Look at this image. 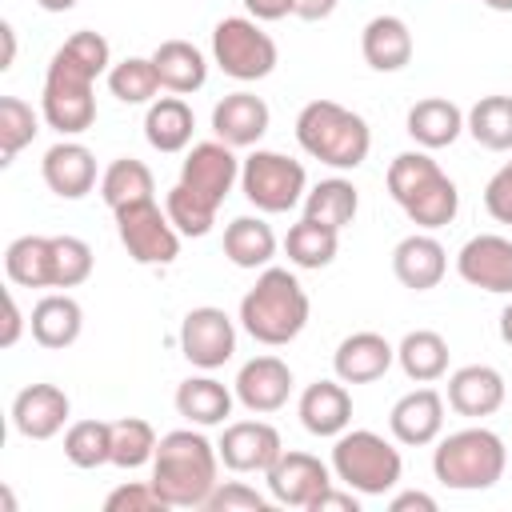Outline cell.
I'll list each match as a JSON object with an SVG mask.
<instances>
[{
	"label": "cell",
	"instance_id": "6da1fadb",
	"mask_svg": "<svg viewBox=\"0 0 512 512\" xmlns=\"http://www.w3.org/2000/svg\"><path fill=\"white\" fill-rule=\"evenodd\" d=\"M112 48L100 32H72L48 60L44 72V96H40V116L48 128L60 136H80L96 124V96L92 84L100 72H108Z\"/></svg>",
	"mask_w": 512,
	"mask_h": 512
},
{
	"label": "cell",
	"instance_id": "7a4b0ae2",
	"mask_svg": "<svg viewBox=\"0 0 512 512\" xmlns=\"http://www.w3.org/2000/svg\"><path fill=\"white\" fill-rule=\"evenodd\" d=\"M216 468H220L216 444H208V436L192 428H176L156 444L152 488L164 496L168 508H204L212 488L220 484Z\"/></svg>",
	"mask_w": 512,
	"mask_h": 512
},
{
	"label": "cell",
	"instance_id": "3957f363",
	"mask_svg": "<svg viewBox=\"0 0 512 512\" xmlns=\"http://www.w3.org/2000/svg\"><path fill=\"white\" fill-rule=\"evenodd\" d=\"M308 292L300 288V280L288 272V268H264L256 276V284L244 292L240 300V324L252 340L268 344V348H280V344H292L304 324H308Z\"/></svg>",
	"mask_w": 512,
	"mask_h": 512
},
{
	"label": "cell",
	"instance_id": "277c9868",
	"mask_svg": "<svg viewBox=\"0 0 512 512\" xmlns=\"http://www.w3.org/2000/svg\"><path fill=\"white\" fill-rule=\"evenodd\" d=\"M296 140L300 148L328 164V168H360L368 160V148H372V132H368V120L336 100H312L300 108L296 116Z\"/></svg>",
	"mask_w": 512,
	"mask_h": 512
},
{
	"label": "cell",
	"instance_id": "5b68a950",
	"mask_svg": "<svg viewBox=\"0 0 512 512\" xmlns=\"http://www.w3.org/2000/svg\"><path fill=\"white\" fill-rule=\"evenodd\" d=\"M388 192L404 208V216L424 232L452 224L460 212L456 184L440 172V164L428 152H400L388 164Z\"/></svg>",
	"mask_w": 512,
	"mask_h": 512
},
{
	"label": "cell",
	"instance_id": "8992f818",
	"mask_svg": "<svg viewBox=\"0 0 512 512\" xmlns=\"http://www.w3.org/2000/svg\"><path fill=\"white\" fill-rule=\"evenodd\" d=\"M508 448L492 428H460L444 436L432 452V472L444 488L456 492H484L504 476Z\"/></svg>",
	"mask_w": 512,
	"mask_h": 512
},
{
	"label": "cell",
	"instance_id": "52a82bcc",
	"mask_svg": "<svg viewBox=\"0 0 512 512\" xmlns=\"http://www.w3.org/2000/svg\"><path fill=\"white\" fill-rule=\"evenodd\" d=\"M332 472L360 496H384L400 484V452L372 428H344L332 444Z\"/></svg>",
	"mask_w": 512,
	"mask_h": 512
},
{
	"label": "cell",
	"instance_id": "ba28073f",
	"mask_svg": "<svg viewBox=\"0 0 512 512\" xmlns=\"http://www.w3.org/2000/svg\"><path fill=\"white\" fill-rule=\"evenodd\" d=\"M212 60L220 64L224 76L248 84V80L272 76L280 52H276V40L260 28V20H252V16H224L212 28Z\"/></svg>",
	"mask_w": 512,
	"mask_h": 512
},
{
	"label": "cell",
	"instance_id": "9c48e42d",
	"mask_svg": "<svg viewBox=\"0 0 512 512\" xmlns=\"http://www.w3.org/2000/svg\"><path fill=\"white\" fill-rule=\"evenodd\" d=\"M240 188H244L248 204L276 216V212H292L308 196V172L300 160H292L284 152L256 148L240 164Z\"/></svg>",
	"mask_w": 512,
	"mask_h": 512
},
{
	"label": "cell",
	"instance_id": "30bf717a",
	"mask_svg": "<svg viewBox=\"0 0 512 512\" xmlns=\"http://www.w3.org/2000/svg\"><path fill=\"white\" fill-rule=\"evenodd\" d=\"M116 232H120V244L128 248V256L136 264L164 268L180 256V232L168 220V212H160L156 200H140V204L120 208L116 212Z\"/></svg>",
	"mask_w": 512,
	"mask_h": 512
},
{
	"label": "cell",
	"instance_id": "8fae6325",
	"mask_svg": "<svg viewBox=\"0 0 512 512\" xmlns=\"http://www.w3.org/2000/svg\"><path fill=\"white\" fill-rule=\"evenodd\" d=\"M180 352L188 356V364L212 372L220 364L232 360L236 352V324L224 308H212V304H200L184 316L180 324Z\"/></svg>",
	"mask_w": 512,
	"mask_h": 512
},
{
	"label": "cell",
	"instance_id": "7c38bea8",
	"mask_svg": "<svg viewBox=\"0 0 512 512\" xmlns=\"http://www.w3.org/2000/svg\"><path fill=\"white\" fill-rule=\"evenodd\" d=\"M236 180H240V160L224 140L192 144V152L180 164V184H188L196 196H204L216 208L224 204V196L232 192Z\"/></svg>",
	"mask_w": 512,
	"mask_h": 512
},
{
	"label": "cell",
	"instance_id": "4fadbf2b",
	"mask_svg": "<svg viewBox=\"0 0 512 512\" xmlns=\"http://www.w3.org/2000/svg\"><path fill=\"white\" fill-rule=\"evenodd\" d=\"M276 504L308 508L324 488H332V468L312 452H280V460L264 472Z\"/></svg>",
	"mask_w": 512,
	"mask_h": 512
},
{
	"label": "cell",
	"instance_id": "5bb4252c",
	"mask_svg": "<svg viewBox=\"0 0 512 512\" xmlns=\"http://www.w3.org/2000/svg\"><path fill=\"white\" fill-rule=\"evenodd\" d=\"M216 452H220L224 468H232V472H268L280 460L284 444L268 420H236L224 428Z\"/></svg>",
	"mask_w": 512,
	"mask_h": 512
},
{
	"label": "cell",
	"instance_id": "9a60e30c",
	"mask_svg": "<svg viewBox=\"0 0 512 512\" xmlns=\"http://www.w3.org/2000/svg\"><path fill=\"white\" fill-rule=\"evenodd\" d=\"M456 272L464 284L484 292H512V240L496 232L472 236L456 252Z\"/></svg>",
	"mask_w": 512,
	"mask_h": 512
},
{
	"label": "cell",
	"instance_id": "2e32d148",
	"mask_svg": "<svg viewBox=\"0 0 512 512\" xmlns=\"http://www.w3.org/2000/svg\"><path fill=\"white\" fill-rule=\"evenodd\" d=\"M68 412H72V404H68L64 388H56V384H28L12 400V424L28 440H52L68 424Z\"/></svg>",
	"mask_w": 512,
	"mask_h": 512
},
{
	"label": "cell",
	"instance_id": "e0dca14e",
	"mask_svg": "<svg viewBox=\"0 0 512 512\" xmlns=\"http://www.w3.org/2000/svg\"><path fill=\"white\" fill-rule=\"evenodd\" d=\"M292 396V368L280 356H252L236 372V400L248 412H276Z\"/></svg>",
	"mask_w": 512,
	"mask_h": 512
},
{
	"label": "cell",
	"instance_id": "ac0fdd59",
	"mask_svg": "<svg viewBox=\"0 0 512 512\" xmlns=\"http://www.w3.org/2000/svg\"><path fill=\"white\" fill-rule=\"evenodd\" d=\"M268 120H272V112H268V104L256 92H228L212 108V132L228 148H252V144H260V136L268 132Z\"/></svg>",
	"mask_w": 512,
	"mask_h": 512
},
{
	"label": "cell",
	"instance_id": "d6986e66",
	"mask_svg": "<svg viewBox=\"0 0 512 512\" xmlns=\"http://www.w3.org/2000/svg\"><path fill=\"white\" fill-rule=\"evenodd\" d=\"M44 184L60 196V200H80L96 188V156L80 144V140H60L44 152L40 160Z\"/></svg>",
	"mask_w": 512,
	"mask_h": 512
},
{
	"label": "cell",
	"instance_id": "ffe728a7",
	"mask_svg": "<svg viewBox=\"0 0 512 512\" xmlns=\"http://www.w3.org/2000/svg\"><path fill=\"white\" fill-rule=\"evenodd\" d=\"M388 428L400 444L408 448H420V444H432L444 428V396L436 388H416V392H404L392 412H388Z\"/></svg>",
	"mask_w": 512,
	"mask_h": 512
},
{
	"label": "cell",
	"instance_id": "44dd1931",
	"mask_svg": "<svg viewBox=\"0 0 512 512\" xmlns=\"http://www.w3.org/2000/svg\"><path fill=\"white\" fill-rule=\"evenodd\" d=\"M392 272H396V280H400L404 288L428 292V288H436V284L444 280V272H448V252H444V244H440L436 236L412 232V236H404V240L392 248Z\"/></svg>",
	"mask_w": 512,
	"mask_h": 512
},
{
	"label": "cell",
	"instance_id": "7402d4cb",
	"mask_svg": "<svg viewBox=\"0 0 512 512\" xmlns=\"http://www.w3.org/2000/svg\"><path fill=\"white\" fill-rule=\"evenodd\" d=\"M392 360H396V348L380 332H352L340 340L332 368H336V380L344 384H372L392 368Z\"/></svg>",
	"mask_w": 512,
	"mask_h": 512
},
{
	"label": "cell",
	"instance_id": "603a6c76",
	"mask_svg": "<svg viewBox=\"0 0 512 512\" xmlns=\"http://www.w3.org/2000/svg\"><path fill=\"white\" fill-rule=\"evenodd\" d=\"M504 404V376L492 364H464L448 376V408L460 416H492Z\"/></svg>",
	"mask_w": 512,
	"mask_h": 512
},
{
	"label": "cell",
	"instance_id": "cb8c5ba5",
	"mask_svg": "<svg viewBox=\"0 0 512 512\" xmlns=\"http://www.w3.org/2000/svg\"><path fill=\"white\" fill-rule=\"evenodd\" d=\"M352 420V396L344 380H316L300 392V424L312 436H340Z\"/></svg>",
	"mask_w": 512,
	"mask_h": 512
},
{
	"label": "cell",
	"instance_id": "d4e9b609",
	"mask_svg": "<svg viewBox=\"0 0 512 512\" xmlns=\"http://www.w3.org/2000/svg\"><path fill=\"white\" fill-rule=\"evenodd\" d=\"M28 328H32V340L40 348H68V344L80 340L84 308L68 292H48L44 300H36V308L28 316Z\"/></svg>",
	"mask_w": 512,
	"mask_h": 512
},
{
	"label": "cell",
	"instance_id": "484cf974",
	"mask_svg": "<svg viewBox=\"0 0 512 512\" xmlns=\"http://www.w3.org/2000/svg\"><path fill=\"white\" fill-rule=\"evenodd\" d=\"M360 52L376 72H400L412 60V32L400 16H372L360 36Z\"/></svg>",
	"mask_w": 512,
	"mask_h": 512
},
{
	"label": "cell",
	"instance_id": "4316f807",
	"mask_svg": "<svg viewBox=\"0 0 512 512\" xmlns=\"http://www.w3.org/2000/svg\"><path fill=\"white\" fill-rule=\"evenodd\" d=\"M152 64H156L160 88H168L176 96H188V92L204 88V80H208V60H204V52L192 40H164V44H156Z\"/></svg>",
	"mask_w": 512,
	"mask_h": 512
},
{
	"label": "cell",
	"instance_id": "83f0119b",
	"mask_svg": "<svg viewBox=\"0 0 512 512\" xmlns=\"http://www.w3.org/2000/svg\"><path fill=\"white\" fill-rule=\"evenodd\" d=\"M408 136L420 144V148H448L456 144V136L464 132V112L444 100V96H428V100H416L408 108V120H404Z\"/></svg>",
	"mask_w": 512,
	"mask_h": 512
},
{
	"label": "cell",
	"instance_id": "f1b7e54d",
	"mask_svg": "<svg viewBox=\"0 0 512 512\" xmlns=\"http://www.w3.org/2000/svg\"><path fill=\"white\" fill-rule=\"evenodd\" d=\"M192 128H196V116L184 104V96H160L144 112V140L156 152H184L192 144Z\"/></svg>",
	"mask_w": 512,
	"mask_h": 512
},
{
	"label": "cell",
	"instance_id": "f546056e",
	"mask_svg": "<svg viewBox=\"0 0 512 512\" xmlns=\"http://www.w3.org/2000/svg\"><path fill=\"white\" fill-rule=\"evenodd\" d=\"M176 412L196 428L224 424L232 416V392L212 376H188L176 388Z\"/></svg>",
	"mask_w": 512,
	"mask_h": 512
},
{
	"label": "cell",
	"instance_id": "4dcf8cb0",
	"mask_svg": "<svg viewBox=\"0 0 512 512\" xmlns=\"http://www.w3.org/2000/svg\"><path fill=\"white\" fill-rule=\"evenodd\" d=\"M224 256L236 268H268V260L276 256L272 224H264L260 216H236L224 228Z\"/></svg>",
	"mask_w": 512,
	"mask_h": 512
},
{
	"label": "cell",
	"instance_id": "1f68e13d",
	"mask_svg": "<svg viewBox=\"0 0 512 512\" xmlns=\"http://www.w3.org/2000/svg\"><path fill=\"white\" fill-rule=\"evenodd\" d=\"M396 364L404 368L408 380L432 384V380H440L448 372V340L440 332H432V328H416V332H408L400 340Z\"/></svg>",
	"mask_w": 512,
	"mask_h": 512
},
{
	"label": "cell",
	"instance_id": "d6a6232c",
	"mask_svg": "<svg viewBox=\"0 0 512 512\" xmlns=\"http://www.w3.org/2000/svg\"><path fill=\"white\" fill-rule=\"evenodd\" d=\"M156 192V180H152V168L144 160H132V156H120L104 168L100 176V196L112 212L128 208V204H140V200H152Z\"/></svg>",
	"mask_w": 512,
	"mask_h": 512
},
{
	"label": "cell",
	"instance_id": "836d02e7",
	"mask_svg": "<svg viewBox=\"0 0 512 512\" xmlns=\"http://www.w3.org/2000/svg\"><path fill=\"white\" fill-rule=\"evenodd\" d=\"M4 272L20 288H52V236H16L4 252Z\"/></svg>",
	"mask_w": 512,
	"mask_h": 512
},
{
	"label": "cell",
	"instance_id": "e575fe53",
	"mask_svg": "<svg viewBox=\"0 0 512 512\" xmlns=\"http://www.w3.org/2000/svg\"><path fill=\"white\" fill-rule=\"evenodd\" d=\"M356 208H360V192L352 180L344 176H332V180H320L308 196H304V216L308 220H320L328 228H348L356 220Z\"/></svg>",
	"mask_w": 512,
	"mask_h": 512
},
{
	"label": "cell",
	"instance_id": "d590c367",
	"mask_svg": "<svg viewBox=\"0 0 512 512\" xmlns=\"http://www.w3.org/2000/svg\"><path fill=\"white\" fill-rule=\"evenodd\" d=\"M468 136L488 152L512 148V96H480L464 116Z\"/></svg>",
	"mask_w": 512,
	"mask_h": 512
},
{
	"label": "cell",
	"instance_id": "8d00e7d4",
	"mask_svg": "<svg viewBox=\"0 0 512 512\" xmlns=\"http://www.w3.org/2000/svg\"><path fill=\"white\" fill-rule=\"evenodd\" d=\"M336 248H340V232L320 224V220H300L288 228V240H284V252L296 268H328L336 260Z\"/></svg>",
	"mask_w": 512,
	"mask_h": 512
},
{
	"label": "cell",
	"instance_id": "74e56055",
	"mask_svg": "<svg viewBox=\"0 0 512 512\" xmlns=\"http://www.w3.org/2000/svg\"><path fill=\"white\" fill-rule=\"evenodd\" d=\"M108 92L120 104H152V96L160 92V76L152 56H124L120 64L108 68Z\"/></svg>",
	"mask_w": 512,
	"mask_h": 512
},
{
	"label": "cell",
	"instance_id": "f35d334b",
	"mask_svg": "<svg viewBox=\"0 0 512 512\" xmlns=\"http://www.w3.org/2000/svg\"><path fill=\"white\" fill-rule=\"evenodd\" d=\"M64 456L76 468L112 464V424L108 420H76L64 432Z\"/></svg>",
	"mask_w": 512,
	"mask_h": 512
},
{
	"label": "cell",
	"instance_id": "ab89813d",
	"mask_svg": "<svg viewBox=\"0 0 512 512\" xmlns=\"http://www.w3.org/2000/svg\"><path fill=\"white\" fill-rule=\"evenodd\" d=\"M156 428L140 416L112 420V464L116 468H140L156 456Z\"/></svg>",
	"mask_w": 512,
	"mask_h": 512
},
{
	"label": "cell",
	"instance_id": "60d3db41",
	"mask_svg": "<svg viewBox=\"0 0 512 512\" xmlns=\"http://www.w3.org/2000/svg\"><path fill=\"white\" fill-rule=\"evenodd\" d=\"M40 132V116L20 96H0V164H12L20 148H28Z\"/></svg>",
	"mask_w": 512,
	"mask_h": 512
},
{
	"label": "cell",
	"instance_id": "b9f144b4",
	"mask_svg": "<svg viewBox=\"0 0 512 512\" xmlns=\"http://www.w3.org/2000/svg\"><path fill=\"white\" fill-rule=\"evenodd\" d=\"M164 212H168V220L176 224L180 236H208L212 224H216V204H208L204 196H196V192H192L188 184H180V180H176V188L168 192Z\"/></svg>",
	"mask_w": 512,
	"mask_h": 512
},
{
	"label": "cell",
	"instance_id": "7bdbcfd3",
	"mask_svg": "<svg viewBox=\"0 0 512 512\" xmlns=\"http://www.w3.org/2000/svg\"><path fill=\"white\" fill-rule=\"evenodd\" d=\"M92 276V248L80 236H52V288H76Z\"/></svg>",
	"mask_w": 512,
	"mask_h": 512
},
{
	"label": "cell",
	"instance_id": "ee69618b",
	"mask_svg": "<svg viewBox=\"0 0 512 512\" xmlns=\"http://www.w3.org/2000/svg\"><path fill=\"white\" fill-rule=\"evenodd\" d=\"M104 508H108V512H164L168 504H164V496L152 488V480H148V484L132 480V484L112 488L108 500H104Z\"/></svg>",
	"mask_w": 512,
	"mask_h": 512
},
{
	"label": "cell",
	"instance_id": "f6af8a7d",
	"mask_svg": "<svg viewBox=\"0 0 512 512\" xmlns=\"http://www.w3.org/2000/svg\"><path fill=\"white\" fill-rule=\"evenodd\" d=\"M204 508H208V512H264L268 500H264L256 488H248V484H240V480H228V484H216V488H212V496H208Z\"/></svg>",
	"mask_w": 512,
	"mask_h": 512
},
{
	"label": "cell",
	"instance_id": "bcb514c9",
	"mask_svg": "<svg viewBox=\"0 0 512 512\" xmlns=\"http://www.w3.org/2000/svg\"><path fill=\"white\" fill-rule=\"evenodd\" d=\"M484 208L496 224H512V160L500 164L484 184Z\"/></svg>",
	"mask_w": 512,
	"mask_h": 512
},
{
	"label": "cell",
	"instance_id": "7dc6e473",
	"mask_svg": "<svg viewBox=\"0 0 512 512\" xmlns=\"http://www.w3.org/2000/svg\"><path fill=\"white\" fill-rule=\"evenodd\" d=\"M308 512H360V492H336V488H324L312 504H308Z\"/></svg>",
	"mask_w": 512,
	"mask_h": 512
},
{
	"label": "cell",
	"instance_id": "c3c4849f",
	"mask_svg": "<svg viewBox=\"0 0 512 512\" xmlns=\"http://www.w3.org/2000/svg\"><path fill=\"white\" fill-rule=\"evenodd\" d=\"M20 328H24V316H20V308H16V296L8 292V296H4V332H0V348H12V344L20 340Z\"/></svg>",
	"mask_w": 512,
	"mask_h": 512
},
{
	"label": "cell",
	"instance_id": "681fc988",
	"mask_svg": "<svg viewBox=\"0 0 512 512\" xmlns=\"http://www.w3.org/2000/svg\"><path fill=\"white\" fill-rule=\"evenodd\" d=\"M336 4H340V0H292V16L316 24V20H328V16L336 12Z\"/></svg>",
	"mask_w": 512,
	"mask_h": 512
},
{
	"label": "cell",
	"instance_id": "f907efd6",
	"mask_svg": "<svg viewBox=\"0 0 512 512\" xmlns=\"http://www.w3.org/2000/svg\"><path fill=\"white\" fill-rule=\"evenodd\" d=\"M252 20H284L292 12V0H244Z\"/></svg>",
	"mask_w": 512,
	"mask_h": 512
},
{
	"label": "cell",
	"instance_id": "816d5d0a",
	"mask_svg": "<svg viewBox=\"0 0 512 512\" xmlns=\"http://www.w3.org/2000/svg\"><path fill=\"white\" fill-rule=\"evenodd\" d=\"M388 508L392 512H436V500L428 492H400V496H392Z\"/></svg>",
	"mask_w": 512,
	"mask_h": 512
},
{
	"label": "cell",
	"instance_id": "f5cc1de1",
	"mask_svg": "<svg viewBox=\"0 0 512 512\" xmlns=\"http://www.w3.org/2000/svg\"><path fill=\"white\" fill-rule=\"evenodd\" d=\"M0 40H4V56H0V68H12V60H16V28L4 20L0 24Z\"/></svg>",
	"mask_w": 512,
	"mask_h": 512
},
{
	"label": "cell",
	"instance_id": "db71d44e",
	"mask_svg": "<svg viewBox=\"0 0 512 512\" xmlns=\"http://www.w3.org/2000/svg\"><path fill=\"white\" fill-rule=\"evenodd\" d=\"M500 340H504V344H512V304L500 312Z\"/></svg>",
	"mask_w": 512,
	"mask_h": 512
},
{
	"label": "cell",
	"instance_id": "11a10c76",
	"mask_svg": "<svg viewBox=\"0 0 512 512\" xmlns=\"http://www.w3.org/2000/svg\"><path fill=\"white\" fill-rule=\"evenodd\" d=\"M44 12H68V8H76V0H36Z\"/></svg>",
	"mask_w": 512,
	"mask_h": 512
},
{
	"label": "cell",
	"instance_id": "9f6ffc18",
	"mask_svg": "<svg viewBox=\"0 0 512 512\" xmlns=\"http://www.w3.org/2000/svg\"><path fill=\"white\" fill-rule=\"evenodd\" d=\"M492 12H512V0H484Z\"/></svg>",
	"mask_w": 512,
	"mask_h": 512
}]
</instances>
